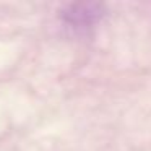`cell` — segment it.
Returning a JSON list of instances; mask_svg holds the SVG:
<instances>
[{
  "mask_svg": "<svg viewBox=\"0 0 151 151\" xmlns=\"http://www.w3.org/2000/svg\"><path fill=\"white\" fill-rule=\"evenodd\" d=\"M106 13V7L98 2H76L68 4L62 10L60 17L72 28H89L98 23Z\"/></svg>",
  "mask_w": 151,
  "mask_h": 151,
  "instance_id": "1",
  "label": "cell"
}]
</instances>
